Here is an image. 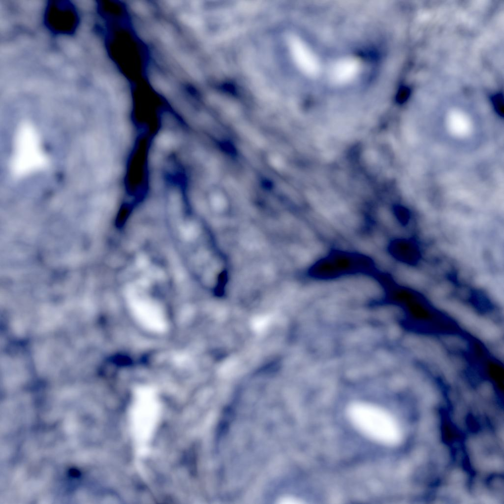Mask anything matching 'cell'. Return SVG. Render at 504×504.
<instances>
[{"instance_id": "3", "label": "cell", "mask_w": 504, "mask_h": 504, "mask_svg": "<svg viewBox=\"0 0 504 504\" xmlns=\"http://www.w3.org/2000/svg\"><path fill=\"white\" fill-rule=\"evenodd\" d=\"M366 259L345 252H334L314 265L312 273L316 278L330 279L366 268Z\"/></svg>"}, {"instance_id": "5", "label": "cell", "mask_w": 504, "mask_h": 504, "mask_svg": "<svg viewBox=\"0 0 504 504\" xmlns=\"http://www.w3.org/2000/svg\"><path fill=\"white\" fill-rule=\"evenodd\" d=\"M410 94L411 90L409 87L407 86H401L397 94V102L400 104L405 103L410 98Z\"/></svg>"}, {"instance_id": "2", "label": "cell", "mask_w": 504, "mask_h": 504, "mask_svg": "<svg viewBox=\"0 0 504 504\" xmlns=\"http://www.w3.org/2000/svg\"><path fill=\"white\" fill-rule=\"evenodd\" d=\"M73 3L66 0L50 1L46 4L43 24L55 36L73 35L79 27L80 14Z\"/></svg>"}, {"instance_id": "4", "label": "cell", "mask_w": 504, "mask_h": 504, "mask_svg": "<svg viewBox=\"0 0 504 504\" xmlns=\"http://www.w3.org/2000/svg\"><path fill=\"white\" fill-rule=\"evenodd\" d=\"M490 100L496 114L500 117H504V98L500 92L491 94Z\"/></svg>"}, {"instance_id": "1", "label": "cell", "mask_w": 504, "mask_h": 504, "mask_svg": "<svg viewBox=\"0 0 504 504\" xmlns=\"http://www.w3.org/2000/svg\"><path fill=\"white\" fill-rule=\"evenodd\" d=\"M348 418L361 433L382 444H398L403 431L396 419L387 411L367 403H357L348 409Z\"/></svg>"}]
</instances>
